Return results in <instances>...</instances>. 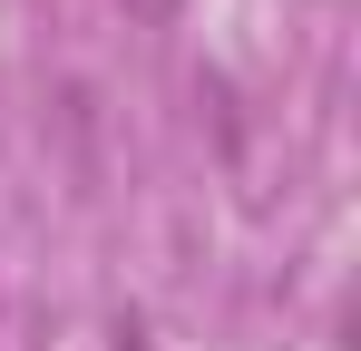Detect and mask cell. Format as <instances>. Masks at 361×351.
I'll list each match as a JSON object with an SVG mask.
<instances>
[{"mask_svg": "<svg viewBox=\"0 0 361 351\" xmlns=\"http://www.w3.org/2000/svg\"><path fill=\"white\" fill-rule=\"evenodd\" d=\"M49 108H59V137H68V156L88 166V156H98V98H88V88L68 78V88H59V98H49Z\"/></svg>", "mask_w": 361, "mask_h": 351, "instance_id": "1", "label": "cell"}, {"mask_svg": "<svg viewBox=\"0 0 361 351\" xmlns=\"http://www.w3.org/2000/svg\"><path fill=\"white\" fill-rule=\"evenodd\" d=\"M137 10H147V20H166V0H137Z\"/></svg>", "mask_w": 361, "mask_h": 351, "instance_id": "2", "label": "cell"}]
</instances>
